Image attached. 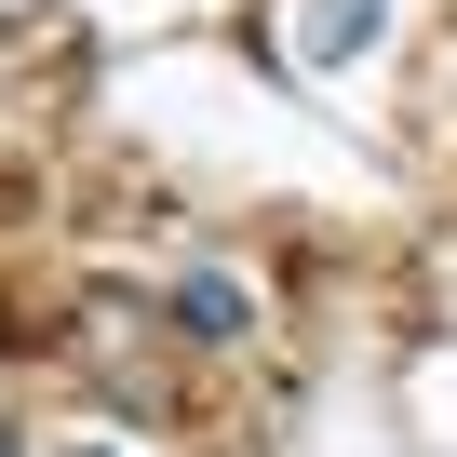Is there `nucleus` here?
Here are the masks:
<instances>
[{
	"label": "nucleus",
	"mask_w": 457,
	"mask_h": 457,
	"mask_svg": "<svg viewBox=\"0 0 457 457\" xmlns=\"http://www.w3.org/2000/svg\"><path fill=\"white\" fill-rule=\"evenodd\" d=\"M377 28H390V0H310L296 14V68H350V54H377Z\"/></svg>",
	"instance_id": "1"
},
{
	"label": "nucleus",
	"mask_w": 457,
	"mask_h": 457,
	"mask_svg": "<svg viewBox=\"0 0 457 457\" xmlns=\"http://www.w3.org/2000/svg\"><path fill=\"white\" fill-rule=\"evenodd\" d=\"M175 323H188V337L215 350V337H243V323H256V296L228 283V270H188V283H175Z\"/></svg>",
	"instance_id": "2"
},
{
	"label": "nucleus",
	"mask_w": 457,
	"mask_h": 457,
	"mask_svg": "<svg viewBox=\"0 0 457 457\" xmlns=\"http://www.w3.org/2000/svg\"><path fill=\"white\" fill-rule=\"evenodd\" d=\"M28 14H54V0H0V28H28Z\"/></svg>",
	"instance_id": "3"
},
{
	"label": "nucleus",
	"mask_w": 457,
	"mask_h": 457,
	"mask_svg": "<svg viewBox=\"0 0 457 457\" xmlns=\"http://www.w3.org/2000/svg\"><path fill=\"white\" fill-rule=\"evenodd\" d=\"M81 457H108V444H81Z\"/></svg>",
	"instance_id": "4"
}]
</instances>
